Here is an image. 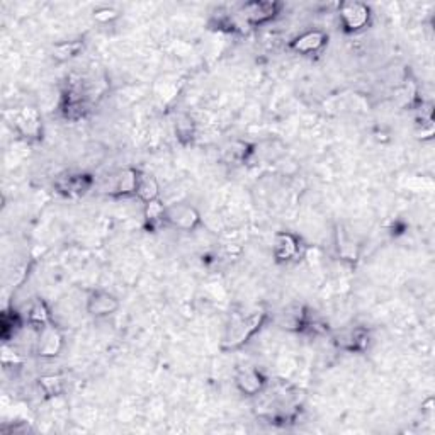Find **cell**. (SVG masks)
Here are the masks:
<instances>
[{"label": "cell", "mask_w": 435, "mask_h": 435, "mask_svg": "<svg viewBox=\"0 0 435 435\" xmlns=\"http://www.w3.org/2000/svg\"><path fill=\"white\" fill-rule=\"evenodd\" d=\"M327 41L328 36L325 33H321V31H308V33L301 34V36H297L295 41L291 43V48L295 50L296 53L308 54L318 52V50H321L327 45Z\"/></svg>", "instance_id": "8"}, {"label": "cell", "mask_w": 435, "mask_h": 435, "mask_svg": "<svg viewBox=\"0 0 435 435\" xmlns=\"http://www.w3.org/2000/svg\"><path fill=\"white\" fill-rule=\"evenodd\" d=\"M15 124H17V128L21 129L26 136H36L39 133V128H41L38 119V112L34 111V109H24V111L17 116V123Z\"/></svg>", "instance_id": "14"}, {"label": "cell", "mask_w": 435, "mask_h": 435, "mask_svg": "<svg viewBox=\"0 0 435 435\" xmlns=\"http://www.w3.org/2000/svg\"><path fill=\"white\" fill-rule=\"evenodd\" d=\"M163 221L168 223L170 226H174V228L191 231L201 223V214L198 213L196 207H192L189 205H172L165 206Z\"/></svg>", "instance_id": "2"}, {"label": "cell", "mask_w": 435, "mask_h": 435, "mask_svg": "<svg viewBox=\"0 0 435 435\" xmlns=\"http://www.w3.org/2000/svg\"><path fill=\"white\" fill-rule=\"evenodd\" d=\"M27 320L33 325H38L39 328L50 323V309L45 304V301L36 300L31 303L29 309H27Z\"/></svg>", "instance_id": "15"}, {"label": "cell", "mask_w": 435, "mask_h": 435, "mask_svg": "<svg viewBox=\"0 0 435 435\" xmlns=\"http://www.w3.org/2000/svg\"><path fill=\"white\" fill-rule=\"evenodd\" d=\"M369 7L360 2H348L340 7V21L347 31H359L369 22Z\"/></svg>", "instance_id": "5"}, {"label": "cell", "mask_w": 435, "mask_h": 435, "mask_svg": "<svg viewBox=\"0 0 435 435\" xmlns=\"http://www.w3.org/2000/svg\"><path fill=\"white\" fill-rule=\"evenodd\" d=\"M237 386L246 397H256V395L264 391L265 379L258 371L246 369L237 376Z\"/></svg>", "instance_id": "9"}, {"label": "cell", "mask_w": 435, "mask_h": 435, "mask_svg": "<svg viewBox=\"0 0 435 435\" xmlns=\"http://www.w3.org/2000/svg\"><path fill=\"white\" fill-rule=\"evenodd\" d=\"M281 10V3L277 2H246L242 6V15L250 24H264V22L272 21Z\"/></svg>", "instance_id": "4"}, {"label": "cell", "mask_w": 435, "mask_h": 435, "mask_svg": "<svg viewBox=\"0 0 435 435\" xmlns=\"http://www.w3.org/2000/svg\"><path fill=\"white\" fill-rule=\"evenodd\" d=\"M135 194L138 196L143 202L156 201L160 194V187L154 175L141 174V172H138V180H136Z\"/></svg>", "instance_id": "12"}, {"label": "cell", "mask_w": 435, "mask_h": 435, "mask_svg": "<svg viewBox=\"0 0 435 435\" xmlns=\"http://www.w3.org/2000/svg\"><path fill=\"white\" fill-rule=\"evenodd\" d=\"M265 320V313L256 311L250 313V315L237 316V318L231 320L228 330L225 335V346L230 348L240 347L242 344L246 342L250 337L260 328L262 321Z\"/></svg>", "instance_id": "1"}, {"label": "cell", "mask_w": 435, "mask_h": 435, "mask_svg": "<svg viewBox=\"0 0 435 435\" xmlns=\"http://www.w3.org/2000/svg\"><path fill=\"white\" fill-rule=\"evenodd\" d=\"M61 347H64V337H61L58 328H54L52 323L39 328V335L36 340L38 355H41L45 359L57 357L60 354Z\"/></svg>", "instance_id": "3"}, {"label": "cell", "mask_w": 435, "mask_h": 435, "mask_svg": "<svg viewBox=\"0 0 435 435\" xmlns=\"http://www.w3.org/2000/svg\"><path fill=\"white\" fill-rule=\"evenodd\" d=\"M39 384L48 397H54L64 390V381L58 376H45V378L39 379Z\"/></svg>", "instance_id": "16"}, {"label": "cell", "mask_w": 435, "mask_h": 435, "mask_svg": "<svg viewBox=\"0 0 435 435\" xmlns=\"http://www.w3.org/2000/svg\"><path fill=\"white\" fill-rule=\"evenodd\" d=\"M117 17V13L115 9H109V7H103V9H97L94 13V19L97 22H109V21H115Z\"/></svg>", "instance_id": "17"}, {"label": "cell", "mask_w": 435, "mask_h": 435, "mask_svg": "<svg viewBox=\"0 0 435 435\" xmlns=\"http://www.w3.org/2000/svg\"><path fill=\"white\" fill-rule=\"evenodd\" d=\"M136 180H138V172L131 170V168H126V170H123L116 177L115 187H112V191H115L116 194H119V196L135 194Z\"/></svg>", "instance_id": "13"}, {"label": "cell", "mask_w": 435, "mask_h": 435, "mask_svg": "<svg viewBox=\"0 0 435 435\" xmlns=\"http://www.w3.org/2000/svg\"><path fill=\"white\" fill-rule=\"evenodd\" d=\"M300 250V242L295 235L291 233H279L274 242V257L277 260H291L296 257Z\"/></svg>", "instance_id": "11"}, {"label": "cell", "mask_w": 435, "mask_h": 435, "mask_svg": "<svg viewBox=\"0 0 435 435\" xmlns=\"http://www.w3.org/2000/svg\"><path fill=\"white\" fill-rule=\"evenodd\" d=\"M337 344L346 351H364L369 344V332L366 328H354V330L342 332L337 337Z\"/></svg>", "instance_id": "10"}, {"label": "cell", "mask_w": 435, "mask_h": 435, "mask_svg": "<svg viewBox=\"0 0 435 435\" xmlns=\"http://www.w3.org/2000/svg\"><path fill=\"white\" fill-rule=\"evenodd\" d=\"M117 309H119V300L108 291H94L87 297V313L96 318L112 315Z\"/></svg>", "instance_id": "6"}, {"label": "cell", "mask_w": 435, "mask_h": 435, "mask_svg": "<svg viewBox=\"0 0 435 435\" xmlns=\"http://www.w3.org/2000/svg\"><path fill=\"white\" fill-rule=\"evenodd\" d=\"M94 180L87 174H68L57 180V189L61 194L70 196V198H78V196L87 194L92 187Z\"/></svg>", "instance_id": "7"}]
</instances>
